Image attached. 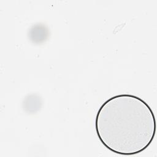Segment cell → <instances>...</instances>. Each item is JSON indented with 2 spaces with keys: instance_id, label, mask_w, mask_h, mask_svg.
<instances>
[{
  "instance_id": "cell-1",
  "label": "cell",
  "mask_w": 157,
  "mask_h": 157,
  "mask_svg": "<svg viewBox=\"0 0 157 157\" xmlns=\"http://www.w3.org/2000/svg\"><path fill=\"white\" fill-rule=\"evenodd\" d=\"M97 136L108 150L121 155L145 150L151 144L156 130L150 106L140 98L121 94L107 99L95 118Z\"/></svg>"
}]
</instances>
